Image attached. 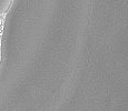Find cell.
I'll return each instance as SVG.
<instances>
[{"mask_svg":"<svg viewBox=\"0 0 128 111\" xmlns=\"http://www.w3.org/2000/svg\"><path fill=\"white\" fill-rule=\"evenodd\" d=\"M14 0H0V16L9 11Z\"/></svg>","mask_w":128,"mask_h":111,"instance_id":"6da1fadb","label":"cell"}]
</instances>
